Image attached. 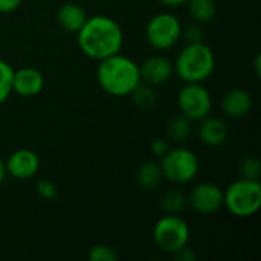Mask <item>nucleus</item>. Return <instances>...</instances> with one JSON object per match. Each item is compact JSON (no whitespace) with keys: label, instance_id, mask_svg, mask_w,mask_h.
Here are the masks:
<instances>
[{"label":"nucleus","instance_id":"obj_30","mask_svg":"<svg viewBox=\"0 0 261 261\" xmlns=\"http://www.w3.org/2000/svg\"><path fill=\"white\" fill-rule=\"evenodd\" d=\"M5 177H6V170H5V161L0 158V187L2 184L5 182Z\"/></svg>","mask_w":261,"mask_h":261},{"label":"nucleus","instance_id":"obj_14","mask_svg":"<svg viewBox=\"0 0 261 261\" xmlns=\"http://www.w3.org/2000/svg\"><path fill=\"white\" fill-rule=\"evenodd\" d=\"M222 112L231 119H242L252 110V96L248 90L242 87L229 89L220 102Z\"/></svg>","mask_w":261,"mask_h":261},{"label":"nucleus","instance_id":"obj_13","mask_svg":"<svg viewBox=\"0 0 261 261\" xmlns=\"http://www.w3.org/2000/svg\"><path fill=\"white\" fill-rule=\"evenodd\" d=\"M197 122H199L197 138L203 145L216 148V147H222L228 141L229 130H228L226 122L222 118L208 115Z\"/></svg>","mask_w":261,"mask_h":261},{"label":"nucleus","instance_id":"obj_4","mask_svg":"<svg viewBox=\"0 0 261 261\" xmlns=\"http://www.w3.org/2000/svg\"><path fill=\"white\" fill-rule=\"evenodd\" d=\"M223 206L237 219H249L261 208V182L239 177L223 191Z\"/></svg>","mask_w":261,"mask_h":261},{"label":"nucleus","instance_id":"obj_3","mask_svg":"<svg viewBox=\"0 0 261 261\" xmlns=\"http://www.w3.org/2000/svg\"><path fill=\"white\" fill-rule=\"evenodd\" d=\"M173 66L184 83H205L216 70V55L205 41L191 43L179 50Z\"/></svg>","mask_w":261,"mask_h":261},{"label":"nucleus","instance_id":"obj_12","mask_svg":"<svg viewBox=\"0 0 261 261\" xmlns=\"http://www.w3.org/2000/svg\"><path fill=\"white\" fill-rule=\"evenodd\" d=\"M44 89V75L41 70L24 66L14 69L12 75V93H17L23 98H32L41 93Z\"/></svg>","mask_w":261,"mask_h":261},{"label":"nucleus","instance_id":"obj_8","mask_svg":"<svg viewBox=\"0 0 261 261\" xmlns=\"http://www.w3.org/2000/svg\"><path fill=\"white\" fill-rule=\"evenodd\" d=\"M179 113L197 122L213 112V96L203 83H185L176 98Z\"/></svg>","mask_w":261,"mask_h":261},{"label":"nucleus","instance_id":"obj_17","mask_svg":"<svg viewBox=\"0 0 261 261\" xmlns=\"http://www.w3.org/2000/svg\"><path fill=\"white\" fill-rule=\"evenodd\" d=\"M187 6L191 18L200 24L213 21L217 15L216 0H188Z\"/></svg>","mask_w":261,"mask_h":261},{"label":"nucleus","instance_id":"obj_28","mask_svg":"<svg viewBox=\"0 0 261 261\" xmlns=\"http://www.w3.org/2000/svg\"><path fill=\"white\" fill-rule=\"evenodd\" d=\"M174 257L180 261H194L197 258L196 252H194L190 246H185L184 249H180L177 254H174Z\"/></svg>","mask_w":261,"mask_h":261},{"label":"nucleus","instance_id":"obj_25","mask_svg":"<svg viewBox=\"0 0 261 261\" xmlns=\"http://www.w3.org/2000/svg\"><path fill=\"white\" fill-rule=\"evenodd\" d=\"M37 194L44 200H55L58 197V188L54 182L47 179H40L35 185Z\"/></svg>","mask_w":261,"mask_h":261},{"label":"nucleus","instance_id":"obj_6","mask_svg":"<svg viewBox=\"0 0 261 261\" xmlns=\"http://www.w3.org/2000/svg\"><path fill=\"white\" fill-rule=\"evenodd\" d=\"M159 165L164 179L176 185H187L193 182L200 171V161L197 154L187 147L170 148L161 158Z\"/></svg>","mask_w":261,"mask_h":261},{"label":"nucleus","instance_id":"obj_18","mask_svg":"<svg viewBox=\"0 0 261 261\" xmlns=\"http://www.w3.org/2000/svg\"><path fill=\"white\" fill-rule=\"evenodd\" d=\"M193 133V121L182 113L174 115L167 124V136L174 142H185Z\"/></svg>","mask_w":261,"mask_h":261},{"label":"nucleus","instance_id":"obj_11","mask_svg":"<svg viewBox=\"0 0 261 261\" xmlns=\"http://www.w3.org/2000/svg\"><path fill=\"white\" fill-rule=\"evenodd\" d=\"M141 80L153 87L167 84L174 75L173 63L164 55H151L139 64Z\"/></svg>","mask_w":261,"mask_h":261},{"label":"nucleus","instance_id":"obj_27","mask_svg":"<svg viewBox=\"0 0 261 261\" xmlns=\"http://www.w3.org/2000/svg\"><path fill=\"white\" fill-rule=\"evenodd\" d=\"M23 0H0V14H11L20 8Z\"/></svg>","mask_w":261,"mask_h":261},{"label":"nucleus","instance_id":"obj_7","mask_svg":"<svg viewBox=\"0 0 261 261\" xmlns=\"http://www.w3.org/2000/svg\"><path fill=\"white\" fill-rule=\"evenodd\" d=\"M182 26L176 14L168 11L158 12L147 21L145 40L154 50H170L180 41Z\"/></svg>","mask_w":261,"mask_h":261},{"label":"nucleus","instance_id":"obj_1","mask_svg":"<svg viewBox=\"0 0 261 261\" xmlns=\"http://www.w3.org/2000/svg\"><path fill=\"white\" fill-rule=\"evenodd\" d=\"M80 50L90 60L99 61L122 50L124 31L121 24L109 15L87 17L76 32Z\"/></svg>","mask_w":261,"mask_h":261},{"label":"nucleus","instance_id":"obj_22","mask_svg":"<svg viewBox=\"0 0 261 261\" xmlns=\"http://www.w3.org/2000/svg\"><path fill=\"white\" fill-rule=\"evenodd\" d=\"M239 174L242 179L260 180L261 164L260 159L255 156H245L239 164Z\"/></svg>","mask_w":261,"mask_h":261},{"label":"nucleus","instance_id":"obj_5","mask_svg":"<svg viewBox=\"0 0 261 261\" xmlns=\"http://www.w3.org/2000/svg\"><path fill=\"white\" fill-rule=\"evenodd\" d=\"M153 242L164 254L174 255L190 243L191 231L179 214H164L153 226Z\"/></svg>","mask_w":261,"mask_h":261},{"label":"nucleus","instance_id":"obj_29","mask_svg":"<svg viewBox=\"0 0 261 261\" xmlns=\"http://www.w3.org/2000/svg\"><path fill=\"white\" fill-rule=\"evenodd\" d=\"M158 2H159L161 5L170 8V9H174V8H180V6L187 5L188 0H158Z\"/></svg>","mask_w":261,"mask_h":261},{"label":"nucleus","instance_id":"obj_26","mask_svg":"<svg viewBox=\"0 0 261 261\" xmlns=\"http://www.w3.org/2000/svg\"><path fill=\"white\" fill-rule=\"evenodd\" d=\"M170 148H171L170 147V142L167 139H164V138H156L150 144V150H151L153 156L158 158V159H161Z\"/></svg>","mask_w":261,"mask_h":261},{"label":"nucleus","instance_id":"obj_15","mask_svg":"<svg viewBox=\"0 0 261 261\" xmlns=\"http://www.w3.org/2000/svg\"><path fill=\"white\" fill-rule=\"evenodd\" d=\"M87 14L84 11V8L78 3H64L58 8L57 11V23L58 26L69 32V34H76L81 26L86 23L87 20Z\"/></svg>","mask_w":261,"mask_h":261},{"label":"nucleus","instance_id":"obj_2","mask_svg":"<svg viewBox=\"0 0 261 261\" xmlns=\"http://www.w3.org/2000/svg\"><path fill=\"white\" fill-rule=\"evenodd\" d=\"M96 83L110 96L125 98L142 83L139 64L121 52L98 61Z\"/></svg>","mask_w":261,"mask_h":261},{"label":"nucleus","instance_id":"obj_21","mask_svg":"<svg viewBox=\"0 0 261 261\" xmlns=\"http://www.w3.org/2000/svg\"><path fill=\"white\" fill-rule=\"evenodd\" d=\"M12 75L14 67L0 58V106L5 104L12 93Z\"/></svg>","mask_w":261,"mask_h":261},{"label":"nucleus","instance_id":"obj_24","mask_svg":"<svg viewBox=\"0 0 261 261\" xmlns=\"http://www.w3.org/2000/svg\"><path fill=\"white\" fill-rule=\"evenodd\" d=\"M87 258L90 261H118V254L113 248L99 243L90 248Z\"/></svg>","mask_w":261,"mask_h":261},{"label":"nucleus","instance_id":"obj_19","mask_svg":"<svg viewBox=\"0 0 261 261\" xmlns=\"http://www.w3.org/2000/svg\"><path fill=\"white\" fill-rule=\"evenodd\" d=\"M187 206V196L177 188L167 190L161 196V208L165 214H180Z\"/></svg>","mask_w":261,"mask_h":261},{"label":"nucleus","instance_id":"obj_9","mask_svg":"<svg viewBox=\"0 0 261 261\" xmlns=\"http://www.w3.org/2000/svg\"><path fill=\"white\" fill-rule=\"evenodd\" d=\"M187 202L197 214L213 216L223 208V190L214 182H200L190 190Z\"/></svg>","mask_w":261,"mask_h":261},{"label":"nucleus","instance_id":"obj_31","mask_svg":"<svg viewBox=\"0 0 261 261\" xmlns=\"http://www.w3.org/2000/svg\"><path fill=\"white\" fill-rule=\"evenodd\" d=\"M254 67H255V75H257V76H260V54H257V55H255Z\"/></svg>","mask_w":261,"mask_h":261},{"label":"nucleus","instance_id":"obj_23","mask_svg":"<svg viewBox=\"0 0 261 261\" xmlns=\"http://www.w3.org/2000/svg\"><path fill=\"white\" fill-rule=\"evenodd\" d=\"M180 40H185L187 44L191 43H202L205 41V31L200 23L193 21L187 26H182V35Z\"/></svg>","mask_w":261,"mask_h":261},{"label":"nucleus","instance_id":"obj_10","mask_svg":"<svg viewBox=\"0 0 261 261\" xmlns=\"http://www.w3.org/2000/svg\"><path fill=\"white\" fill-rule=\"evenodd\" d=\"M40 156L31 148H17L5 161L6 176L17 180H29L40 170Z\"/></svg>","mask_w":261,"mask_h":261},{"label":"nucleus","instance_id":"obj_16","mask_svg":"<svg viewBox=\"0 0 261 261\" xmlns=\"http://www.w3.org/2000/svg\"><path fill=\"white\" fill-rule=\"evenodd\" d=\"M164 180V174L161 170L159 162L156 161H145L139 165L136 171V184L144 191H154L161 187Z\"/></svg>","mask_w":261,"mask_h":261},{"label":"nucleus","instance_id":"obj_20","mask_svg":"<svg viewBox=\"0 0 261 261\" xmlns=\"http://www.w3.org/2000/svg\"><path fill=\"white\" fill-rule=\"evenodd\" d=\"M130 96L133 99V104L138 109H142V110H150V109H153L158 104V92H156V87H153L150 84H145V83H141L130 93Z\"/></svg>","mask_w":261,"mask_h":261}]
</instances>
